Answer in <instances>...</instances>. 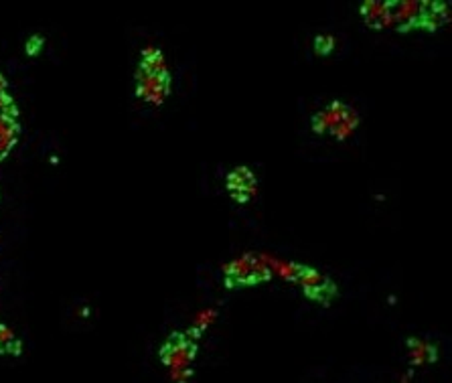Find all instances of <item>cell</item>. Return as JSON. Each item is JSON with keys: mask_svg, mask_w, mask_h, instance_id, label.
<instances>
[{"mask_svg": "<svg viewBox=\"0 0 452 383\" xmlns=\"http://www.w3.org/2000/svg\"><path fill=\"white\" fill-rule=\"evenodd\" d=\"M171 90V77L169 75H156L148 71L138 70L136 75V94L142 100L154 105H161Z\"/></svg>", "mask_w": 452, "mask_h": 383, "instance_id": "1", "label": "cell"}, {"mask_svg": "<svg viewBox=\"0 0 452 383\" xmlns=\"http://www.w3.org/2000/svg\"><path fill=\"white\" fill-rule=\"evenodd\" d=\"M347 112H349L347 105L341 104V102H333L329 107H325L322 112H318V114L314 116L313 120L314 132H318V134L329 132V134H331V132L339 126V122L343 120V116H345Z\"/></svg>", "mask_w": 452, "mask_h": 383, "instance_id": "2", "label": "cell"}, {"mask_svg": "<svg viewBox=\"0 0 452 383\" xmlns=\"http://www.w3.org/2000/svg\"><path fill=\"white\" fill-rule=\"evenodd\" d=\"M227 189L232 191L234 199L244 203L247 197L256 193V180L249 169H236L234 173L227 176Z\"/></svg>", "mask_w": 452, "mask_h": 383, "instance_id": "3", "label": "cell"}, {"mask_svg": "<svg viewBox=\"0 0 452 383\" xmlns=\"http://www.w3.org/2000/svg\"><path fill=\"white\" fill-rule=\"evenodd\" d=\"M260 258L270 266L272 274H278L280 278L284 280H296L298 278V274H300V270H302V266H298V264H294V262H284V260L274 258V256H270V253H260Z\"/></svg>", "mask_w": 452, "mask_h": 383, "instance_id": "4", "label": "cell"}, {"mask_svg": "<svg viewBox=\"0 0 452 383\" xmlns=\"http://www.w3.org/2000/svg\"><path fill=\"white\" fill-rule=\"evenodd\" d=\"M21 351H23V341L17 339V335L6 324H0V353L2 355H21Z\"/></svg>", "mask_w": 452, "mask_h": 383, "instance_id": "5", "label": "cell"}, {"mask_svg": "<svg viewBox=\"0 0 452 383\" xmlns=\"http://www.w3.org/2000/svg\"><path fill=\"white\" fill-rule=\"evenodd\" d=\"M387 12V2H365L361 6V14L365 17L367 25H371L373 29H380V21L382 17Z\"/></svg>", "mask_w": 452, "mask_h": 383, "instance_id": "6", "label": "cell"}, {"mask_svg": "<svg viewBox=\"0 0 452 383\" xmlns=\"http://www.w3.org/2000/svg\"><path fill=\"white\" fill-rule=\"evenodd\" d=\"M408 345H410V357H412V363H414V365H422V363L432 361V359L436 357V349L426 345V343H422V341L412 339Z\"/></svg>", "mask_w": 452, "mask_h": 383, "instance_id": "7", "label": "cell"}, {"mask_svg": "<svg viewBox=\"0 0 452 383\" xmlns=\"http://www.w3.org/2000/svg\"><path fill=\"white\" fill-rule=\"evenodd\" d=\"M357 126H359V116L349 107V112L343 116V120L339 122V126H337L331 134L337 140H345L353 134V130H355Z\"/></svg>", "mask_w": 452, "mask_h": 383, "instance_id": "8", "label": "cell"}, {"mask_svg": "<svg viewBox=\"0 0 452 383\" xmlns=\"http://www.w3.org/2000/svg\"><path fill=\"white\" fill-rule=\"evenodd\" d=\"M333 43H335V39L331 35L316 37V51L318 53H329L333 49Z\"/></svg>", "mask_w": 452, "mask_h": 383, "instance_id": "9", "label": "cell"}, {"mask_svg": "<svg viewBox=\"0 0 452 383\" xmlns=\"http://www.w3.org/2000/svg\"><path fill=\"white\" fill-rule=\"evenodd\" d=\"M213 314H215V313H211V311H207V313H203V314H199V318H197V329H199V331H201V329H203L205 324H209V322L213 320Z\"/></svg>", "mask_w": 452, "mask_h": 383, "instance_id": "10", "label": "cell"}, {"mask_svg": "<svg viewBox=\"0 0 452 383\" xmlns=\"http://www.w3.org/2000/svg\"><path fill=\"white\" fill-rule=\"evenodd\" d=\"M2 94H6V79L2 77V73H0V96Z\"/></svg>", "mask_w": 452, "mask_h": 383, "instance_id": "11", "label": "cell"}]
</instances>
